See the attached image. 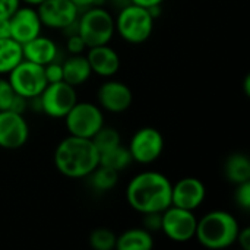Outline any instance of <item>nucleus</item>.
<instances>
[{"mask_svg": "<svg viewBox=\"0 0 250 250\" xmlns=\"http://www.w3.org/2000/svg\"><path fill=\"white\" fill-rule=\"evenodd\" d=\"M171 182L163 173L142 171L126 188V201L139 214L163 212L171 205Z\"/></svg>", "mask_w": 250, "mask_h": 250, "instance_id": "obj_1", "label": "nucleus"}, {"mask_svg": "<svg viewBox=\"0 0 250 250\" xmlns=\"http://www.w3.org/2000/svg\"><path fill=\"white\" fill-rule=\"evenodd\" d=\"M100 164V152L88 138L69 135L59 142L54 151V166L69 179H85Z\"/></svg>", "mask_w": 250, "mask_h": 250, "instance_id": "obj_2", "label": "nucleus"}, {"mask_svg": "<svg viewBox=\"0 0 250 250\" xmlns=\"http://www.w3.org/2000/svg\"><path fill=\"white\" fill-rule=\"evenodd\" d=\"M239 230V221L233 214L217 209L198 220L195 239L207 249H227L236 243Z\"/></svg>", "mask_w": 250, "mask_h": 250, "instance_id": "obj_3", "label": "nucleus"}, {"mask_svg": "<svg viewBox=\"0 0 250 250\" xmlns=\"http://www.w3.org/2000/svg\"><path fill=\"white\" fill-rule=\"evenodd\" d=\"M76 32L86 48L108 44L116 32L114 18L101 6H91L76 19Z\"/></svg>", "mask_w": 250, "mask_h": 250, "instance_id": "obj_4", "label": "nucleus"}, {"mask_svg": "<svg viewBox=\"0 0 250 250\" xmlns=\"http://www.w3.org/2000/svg\"><path fill=\"white\" fill-rule=\"evenodd\" d=\"M155 18L149 9L129 3L126 4L114 19L116 32L129 44H142L149 40L154 31Z\"/></svg>", "mask_w": 250, "mask_h": 250, "instance_id": "obj_5", "label": "nucleus"}, {"mask_svg": "<svg viewBox=\"0 0 250 250\" xmlns=\"http://www.w3.org/2000/svg\"><path fill=\"white\" fill-rule=\"evenodd\" d=\"M69 135L91 139L103 126L104 114L100 105L92 103H76L63 117Z\"/></svg>", "mask_w": 250, "mask_h": 250, "instance_id": "obj_6", "label": "nucleus"}, {"mask_svg": "<svg viewBox=\"0 0 250 250\" xmlns=\"http://www.w3.org/2000/svg\"><path fill=\"white\" fill-rule=\"evenodd\" d=\"M7 81L15 94L26 100L38 97L47 86L44 66L28 62L25 59L7 73Z\"/></svg>", "mask_w": 250, "mask_h": 250, "instance_id": "obj_7", "label": "nucleus"}, {"mask_svg": "<svg viewBox=\"0 0 250 250\" xmlns=\"http://www.w3.org/2000/svg\"><path fill=\"white\" fill-rule=\"evenodd\" d=\"M76 103L78 94L75 86L64 81L47 83L44 91L38 95L40 110L53 119H63Z\"/></svg>", "mask_w": 250, "mask_h": 250, "instance_id": "obj_8", "label": "nucleus"}, {"mask_svg": "<svg viewBox=\"0 0 250 250\" xmlns=\"http://www.w3.org/2000/svg\"><path fill=\"white\" fill-rule=\"evenodd\" d=\"M198 218L193 211L170 205L161 212V231L176 243H186L195 239Z\"/></svg>", "mask_w": 250, "mask_h": 250, "instance_id": "obj_9", "label": "nucleus"}, {"mask_svg": "<svg viewBox=\"0 0 250 250\" xmlns=\"http://www.w3.org/2000/svg\"><path fill=\"white\" fill-rule=\"evenodd\" d=\"M132 160L139 164H152L164 149V138L155 127H141L133 133L127 146Z\"/></svg>", "mask_w": 250, "mask_h": 250, "instance_id": "obj_10", "label": "nucleus"}, {"mask_svg": "<svg viewBox=\"0 0 250 250\" xmlns=\"http://www.w3.org/2000/svg\"><path fill=\"white\" fill-rule=\"evenodd\" d=\"M37 13L42 26L67 29L75 25L79 9L70 0H44L37 6Z\"/></svg>", "mask_w": 250, "mask_h": 250, "instance_id": "obj_11", "label": "nucleus"}, {"mask_svg": "<svg viewBox=\"0 0 250 250\" xmlns=\"http://www.w3.org/2000/svg\"><path fill=\"white\" fill-rule=\"evenodd\" d=\"M29 138V126L23 114L4 110L0 111V148L19 149Z\"/></svg>", "mask_w": 250, "mask_h": 250, "instance_id": "obj_12", "label": "nucleus"}, {"mask_svg": "<svg viewBox=\"0 0 250 250\" xmlns=\"http://www.w3.org/2000/svg\"><path fill=\"white\" fill-rule=\"evenodd\" d=\"M97 101L101 110L113 114H120L132 105L133 94L126 83L110 79L98 88Z\"/></svg>", "mask_w": 250, "mask_h": 250, "instance_id": "obj_13", "label": "nucleus"}, {"mask_svg": "<svg viewBox=\"0 0 250 250\" xmlns=\"http://www.w3.org/2000/svg\"><path fill=\"white\" fill-rule=\"evenodd\" d=\"M10 38L19 44H25L32 38L38 37L42 29V23L34 6H21L10 18Z\"/></svg>", "mask_w": 250, "mask_h": 250, "instance_id": "obj_14", "label": "nucleus"}, {"mask_svg": "<svg viewBox=\"0 0 250 250\" xmlns=\"http://www.w3.org/2000/svg\"><path fill=\"white\" fill-rule=\"evenodd\" d=\"M207 198V188L196 177H185L171 186V205L195 211Z\"/></svg>", "mask_w": 250, "mask_h": 250, "instance_id": "obj_15", "label": "nucleus"}, {"mask_svg": "<svg viewBox=\"0 0 250 250\" xmlns=\"http://www.w3.org/2000/svg\"><path fill=\"white\" fill-rule=\"evenodd\" d=\"M86 59L92 73H97L98 76L103 78H111L120 69V57L117 51L111 48L108 44L89 47Z\"/></svg>", "mask_w": 250, "mask_h": 250, "instance_id": "obj_16", "label": "nucleus"}, {"mask_svg": "<svg viewBox=\"0 0 250 250\" xmlns=\"http://www.w3.org/2000/svg\"><path fill=\"white\" fill-rule=\"evenodd\" d=\"M22 51H23V59L25 60L37 63L40 66H45V64L56 60L59 50H57L56 42L51 38L42 37L40 34L38 37H35L31 41L25 42L22 45Z\"/></svg>", "mask_w": 250, "mask_h": 250, "instance_id": "obj_17", "label": "nucleus"}, {"mask_svg": "<svg viewBox=\"0 0 250 250\" xmlns=\"http://www.w3.org/2000/svg\"><path fill=\"white\" fill-rule=\"evenodd\" d=\"M62 69H63V81L75 88L85 83L92 75L88 59L86 56L82 54H72L69 59L64 60Z\"/></svg>", "mask_w": 250, "mask_h": 250, "instance_id": "obj_18", "label": "nucleus"}, {"mask_svg": "<svg viewBox=\"0 0 250 250\" xmlns=\"http://www.w3.org/2000/svg\"><path fill=\"white\" fill-rule=\"evenodd\" d=\"M154 248L152 234L145 229H130L117 236V250H151Z\"/></svg>", "mask_w": 250, "mask_h": 250, "instance_id": "obj_19", "label": "nucleus"}, {"mask_svg": "<svg viewBox=\"0 0 250 250\" xmlns=\"http://www.w3.org/2000/svg\"><path fill=\"white\" fill-rule=\"evenodd\" d=\"M224 174L227 180L233 185H240L250 182V160L246 154L234 152L224 164Z\"/></svg>", "mask_w": 250, "mask_h": 250, "instance_id": "obj_20", "label": "nucleus"}, {"mask_svg": "<svg viewBox=\"0 0 250 250\" xmlns=\"http://www.w3.org/2000/svg\"><path fill=\"white\" fill-rule=\"evenodd\" d=\"M23 60L22 44L13 38L0 40V75H7L13 67H16Z\"/></svg>", "mask_w": 250, "mask_h": 250, "instance_id": "obj_21", "label": "nucleus"}, {"mask_svg": "<svg viewBox=\"0 0 250 250\" xmlns=\"http://www.w3.org/2000/svg\"><path fill=\"white\" fill-rule=\"evenodd\" d=\"M132 155L129 152V149L126 146L117 145L111 149H107L104 152H100V166L108 167L117 173L126 170L130 163H132Z\"/></svg>", "mask_w": 250, "mask_h": 250, "instance_id": "obj_22", "label": "nucleus"}, {"mask_svg": "<svg viewBox=\"0 0 250 250\" xmlns=\"http://www.w3.org/2000/svg\"><path fill=\"white\" fill-rule=\"evenodd\" d=\"M89 179V183L91 186L95 189V190H100V192H107V190H111L117 182H119V173L108 168V167H104V166H100L88 176Z\"/></svg>", "mask_w": 250, "mask_h": 250, "instance_id": "obj_23", "label": "nucleus"}, {"mask_svg": "<svg viewBox=\"0 0 250 250\" xmlns=\"http://www.w3.org/2000/svg\"><path fill=\"white\" fill-rule=\"evenodd\" d=\"M91 141L95 145V148L98 149V152H104V151L111 149V148L122 144V138H120L119 130L114 129V127H105V126H103L91 138Z\"/></svg>", "mask_w": 250, "mask_h": 250, "instance_id": "obj_24", "label": "nucleus"}, {"mask_svg": "<svg viewBox=\"0 0 250 250\" xmlns=\"http://www.w3.org/2000/svg\"><path fill=\"white\" fill-rule=\"evenodd\" d=\"M117 236L108 229H95L89 236V245L95 250L116 249Z\"/></svg>", "mask_w": 250, "mask_h": 250, "instance_id": "obj_25", "label": "nucleus"}, {"mask_svg": "<svg viewBox=\"0 0 250 250\" xmlns=\"http://www.w3.org/2000/svg\"><path fill=\"white\" fill-rule=\"evenodd\" d=\"M15 91L10 86L9 81L4 78H0V111L9 110L10 104L15 98Z\"/></svg>", "mask_w": 250, "mask_h": 250, "instance_id": "obj_26", "label": "nucleus"}, {"mask_svg": "<svg viewBox=\"0 0 250 250\" xmlns=\"http://www.w3.org/2000/svg\"><path fill=\"white\" fill-rule=\"evenodd\" d=\"M234 201L242 209H245V211L250 209V182L236 185Z\"/></svg>", "mask_w": 250, "mask_h": 250, "instance_id": "obj_27", "label": "nucleus"}, {"mask_svg": "<svg viewBox=\"0 0 250 250\" xmlns=\"http://www.w3.org/2000/svg\"><path fill=\"white\" fill-rule=\"evenodd\" d=\"M44 75L47 79V83H54V82H60L63 81V69L60 63L51 62L48 64L44 66Z\"/></svg>", "mask_w": 250, "mask_h": 250, "instance_id": "obj_28", "label": "nucleus"}, {"mask_svg": "<svg viewBox=\"0 0 250 250\" xmlns=\"http://www.w3.org/2000/svg\"><path fill=\"white\" fill-rule=\"evenodd\" d=\"M142 226L145 230L151 231H161V212H151L144 214Z\"/></svg>", "mask_w": 250, "mask_h": 250, "instance_id": "obj_29", "label": "nucleus"}, {"mask_svg": "<svg viewBox=\"0 0 250 250\" xmlns=\"http://www.w3.org/2000/svg\"><path fill=\"white\" fill-rule=\"evenodd\" d=\"M66 47H67V51H69L70 54H82V53L86 50V45H85L83 40L78 35V32L72 34V35L67 38Z\"/></svg>", "mask_w": 250, "mask_h": 250, "instance_id": "obj_30", "label": "nucleus"}, {"mask_svg": "<svg viewBox=\"0 0 250 250\" xmlns=\"http://www.w3.org/2000/svg\"><path fill=\"white\" fill-rule=\"evenodd\" d=\"M21 7V0H0V18L9 19Z\"/></svg>", "mask_w": 250, "mask_h": 250, "instance_id": "obj_31", "label": "nucleus"}, {"mask_svg": "<svg viewBox=\"0 0 250 250\" xmlns=\"http://www.w3.org/2000/svg\"><path fill=\"white\" fill-rule=\"evenodd\" d=\"M28 101L29 100H26V98H23L21 95H15V98H13L9 110L10 111H15V113H19V114H23L25 110H26V107H28Z\"/></svg>", "mask_w": 250, "mask_h": 250, "instance_id": "obj_32", "label": "nucleus"}, {"mask_svg": "<svg viewBox=\"0 0 250 250\" xmlns=\"http://www.w3.org/2000/svg\"><path fill=\"white\" fill-rule=\"evenodd\" d=\"M236 243H239V246L243 250H250V229L249 227H245V229H240L239 230V234H237V239H236Z\"/></svg>", "mask_w": 250, "mask_h": 250, "instance_id": "obj_33", "label": "nucleus"}, {"mask_svg": "<svg viewBox=\"0 0 250 250\" xmlns=\"http://www.w3.org/2000/svg\"><path fill=\"white\" fill-rule=\"evenodd\" d=\"M79 10H85L91 6H101L104 0H70Z\"/></svg>", "mask_w": 250, "mask_h": 250, "instance_id": "obj_34", "label": "nucleus"}, {"mask_svg": "<svg viewBox=\"0 0 250 250\" xmlns=\"http://www.w3.org/2000/svg\"><path fill=\"white\" fill-rule=\"evenodd\" d=\"M163 1L164 0H129V3H133V4L146 7V9H151V7H155V6H161Z\"/></svg>", "mask_w": 250, "mask_h": 250, "instance_id": "obj_35", "label": "nucleus"}, {"mask_svg": "<svg viewBox=\"0 0 250 250\" xmlns=\"http://www.w3.org/2000/svg\"><path fill=\"white\" fill-rule=\"evenodd\" d=\"M10 37V23L9 19L0 18V40L1 38H9Z\"/></svg>", "mask_w": 250, "mask_h": 250, "instance_id": "obj_36", "label": "nucleus"}, {"mask_svg": "<svg viewBox=\"0 0 250 250\" xmlns=\"http://www.w3.org/2000/svg\"><path fill=\"white\" fill-rule=\"evenodd\" d=\"M21 1H23V3H26L28 6H38L41 1H44V0H21Z\"/></svg>", "mask_w": 250, "mask_h": 250, "instance_id": "obj_37", "label": "nucleus"}, {"mask_svg": "<svg viewBox=\"0 0 250 250\" xmlns=\"http://www.w3.org/2000/svg\"><path fill=\"white\" fill-rule=\"evenodd\" d=\"M245 91H246V95H250V76L248 75L246 79H245Z\"/></svg>", "mask_w": 250, "mask_h": 250, "instance_id": "obj_38", "label": "nucleus"}]
</instances>
